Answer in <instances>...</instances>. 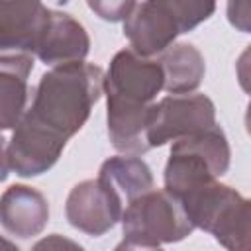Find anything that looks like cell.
<instances>
[{
  "label": "cell",
  "instance_id": "obj_1",
  "mask_svg": "<svg viewBox=\"0 0 251 251\" xmlns=\"http://www.w3.org/2000/svg\"><path fill=\"white\" fill-rule=\"evenodd\" d=\"M102 94L104 71L98 65L80 61L43 73L33 88L31 106L6 145L10 171L31 178L53 169Z\"/></svg>",
  "mask_w": 251,
  "mask_h": 251
},
{
  "label": "cell",
  "instance_id": "obj_2",
  "mask_svg": "<svg viewBox=\"0 0 251 251\" xmlns=\"http://www.w3.org/2000/svg\"><path fill=\"white\" fill-rule=\"evenodd\" d=\"M216 12L214 2L192 0H149L135 2L124 20V35L129 49L145 59L161 55L180 33L206 22Z\"/></svg>",
  "mask_w": 251,
  "mask_h": 251
},
{
  "label": "cell",
  "instance_id": "obj_3",
  "mask_svg": "<svg viewBox=\"0 0 251 251\" xmlns=\"http://www.w3.org/2000/svg\"><path fill=\"white\" fill-rule=\"evenodd\" d=\"M231 149L224 129L216 124L204 131L173 141L163 180L171 196L180 200L192 190L218 180L229 169Z\"/></svg>",
  "mask_w": 251,
  "mask_h": 251
},
{
  "label": "cell",
  "instance_id": "obj_4",
  "mask_svg": "<svg viewBox=\"0 0 251 251\" xmlns=\"http://www.w3.org/2000/svg\"><path fill=\"white\" fill-rule=\"evenodd\" d=\"M194 227L208 231L227 251H249V200L229 184L214 180L178 200Z\"/></svg>",
  "mask_w": 251,
  "mask_h": 251
},
{
  "label": "cell",
  "instance_id": "obj_5",
  "mask_svg": "<svg viewBox=\"0 0 251 251\" xmlns=\"http://www.w3.org/2000/svg\"><path fill=\"white\" fill-rule=\"evenodd\" d=\"M124 241L161 247L186 239L196 227L182 204L167 190H149L131 200L122 212Z\"/></svg>",
  "mask_w": 251,
  "mask_h": 251
},
{
  "label": "cell",
  "instance_id": "obj_6",
  "mask_svg": "<svg viewBox=\"0 0 251 251\" xmlns=\"http://www.w3.org/2000/svg\"><path fill=\"white\" fill-rule=\"evenodd\" d=\"M212 126H216V106L206 94H169L159 102H153L145 141L147 147L153 149L204 131Z\"/></svg>",
  "mask_w": 251,
  "mask_h": 251
},
{
  "label": "cell",
  "instance_id": "obj_7",
  "mask_svg": "<svg viewBox=\"0 0 251 251\" xmlns=\"http://www.w3.org/2000/svg\"><path fill=\"white\" fill-rule=\"evenodd\" d=\"M163 90V71L157 59H145L131 49L118 51L104 73L106 98L151 106Z\"/></svg>",
  "mask_w": 251,
  "mask_h": 251
},
{
  "label": "cell",
  "instance_id": "obj_8",
  "mask_svg": "<svg viewBox=\"0 0 251 251\" xmlns=\"http://www.w3.org/2000/svg\"><path fill=\"white\" fill-rule=\"evenodd\" d=\"M122 212L124 202L98 176L75 184L65 202L67 222L92 237L108 233L122 220Z\"/></svg>",
  "mask_w": 251,
  "mask_h": 251
},
{
  "label": "cell",
  "instance_id": "obj_9",
  "mask_svg": "<svg viewBox=\"0 0 251 251\" xmlns=\"http://www.w3.org/2000/svg\"><path fill=\"white\" fill-rule=\"evenodd\" d=\"M51 8L41 2L0 0V55L35 57Z\"/></svg>",
  "mask_w": 251,
  "mask_h": 251
},
{
  "label": "cell",
  "instance_id": "obj_10",
  "mask_svg": "<svg viewBox=\"0 0 251 251\" xmlns=\"http://www.w3.org/2000/svg\"><path fill=\"white\" fill-rule=\"evenodd\" d=\"M49 222L45 194L27 184H12L0 196V226L18 239L39 235Z\"/></svg>",
  "mask_w": 251,
  "mask_h": 251
},
{
  "label": "cell",
  "instance_id": "obj_11",
  "mask_svg": "<svg viewBox=\"0 0 251 251\" xmlns=\"http://www.w3.org/2000/svg\"><path fill=\"white\" fill-rule=\"evenodd\" d=\"M90 51V37L84 25L67 12L51 10L47 27L37 45L35 57L53 67L80 63Z\"/></svg>",
  "mask_w": 251,
  "mask_h": 251
},
{
  "label": "cell",
  "instance_id": "obj_12",
  "mask_svg": "<svg viewBox=\"0 0 251 251\" xmlns=\"http://www.w3.org/2000/svg\"><path fill=\"white\" fill-rule=\"evenodd\" d=\"M33 71L29 55H0V131L14 129L27 110L29 84Z\"/></svg>",
  "mask_w": 251,
  "mask_h": 251
},
{
  "label": "cell",
  "instance_id": "obj_13",
  "mask_svg": "<svg viewBox=\"0 0 251 251\" xmlns=\"http://www.w3.org/2000/svg\"><path fill=\"white\" fill-rule=\"evenodd\" d=\"M163 71V90L178 96L192 94L204 78V55L192 43H173L157 59Z\"/></svg>",
  "mask_w": 251,
  "mask_h": 251
},
{
  "label": "cell",
  "instance_id": "obj_14",
  "mask_svg": "<svg viewBox=\"0 0 251 251\" xmlns=\"http://www.w3.org/2000/svg\"><path fill=\"white\" fill-rule=\"evenodd\" d=\"M98 178H102L124 202V208L137 196L155 188L151 169L141 157L116 155L100 165Z\"/></svg>",
  "mask_w": 251,
  "mask_h": 251
},
{
  "label": "cell",
  "instance_id": "obj_15",
  "mask_svg": "<svg viewBox=\"0 0 251 251\" xmlns=\"http://www.w3.org/2000/svg\"><path fill=\"white\" fill-rule=\"evenodd\" d=\"M135 2H88V8L106 22H124Z\"/></svg>",
  "mask_w": 251,
  "mask_h": 251
},
{
  "label": "cell",
  "instance_id": "obj_16",
  "mask_svg": "<svg viewBox=\"0 0 251 251\" xmlns=\"http://www.w3.org/2000/svg\"><path fill=\"white\" fill-rule=\"evenodd\" d=\"M31 251H84V247L61 233H49L39 241H35Z\"/></svg>",
  "mask_w": 251,
  "mask_h": 251
},
{
  "label": "cell",
  "instance_id": "obj_17",
  "mask_svg": "<svg viewBox=\"0 0 251 251\" xmlns=\"http://www.w3.org/2000/svg\"><path fill=\"white\" fill-rule=\"evenodd\" d=\"M6 139L0 135V182H4L8 178L10 173V163H8V153H6Z\"/></svg>",
  "mask_w": 251,
  "mask_h": 251
},
{
  "label": "cell",
  "instance_id": "obj_18",
  "mask_svg": "<svg viewBox=\"0 0 251 251\" xmlns=\"http://www.w3.org/2000/svg\"><path fill=\"white\" fill-rule=\"evenodd\" d=\"M0 251H20V247L14 241H10L8 237L0 235Z\"/></svg>",
  "mask_w": 251,
  "mask_h": 251
}]
</instances>
